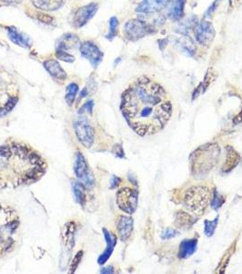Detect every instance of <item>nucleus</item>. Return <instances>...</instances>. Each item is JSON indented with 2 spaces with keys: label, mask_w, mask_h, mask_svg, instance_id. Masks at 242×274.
I'll use <instances>...</instances> for the list:
<instances>
[{
  "label": "nucleus",
  "mask_w": 242,
  "mask_h": 274,
  "mask_svg": "<svg viewBox=\"0 0 242 274\" xmlns=\"http://www.w3.org/2000/svg\"><path fill=\"white\" fill-rule=\"evenodd\" d=\"M120 109L129 126L141 136L159 133L172 115L166 90L145 76L124 92Z\"/></svg>",
  "instance_id": "1"
},
{
  "label": "nucleus",
  "mask_w": 242,
  "mask_h": 274,
  "mask_svg": "<svg viewBox=\"0 0 242 274\" xmlns=\"http://www.w3.org/2000/svg\"><path fill=\"white\" fill-rule=\"evenodd\" d=\"M47 168L42 155L30 145L22 143L0 145V191L36 183Z\"/></svg>",
  "instance_id": "2"
},
{
  "label": "nucleus",
  "mask_w": 242,
  "mask_h": 274,
  "mask_svg": "<svg viewBox=\"0 0 242 274\" xmlns=\"http://www.w3.org/2000/svg\"><path fill=\"white\" fill-rule=\"evenodd\" d=\"M20 217L13 208L0 203V258L12 249L19 239Z\"/></svg>",
  "instance_id": "3"
},
{
  "label": "nucleus",
  "mask_w": 242,
  "mask_h": 274,
  "mask_svg": "<svg viewBox=\"0 0 242 274\" xmlns=\"http://www.w3.org/2000/svg\"><path fill=\"white\" fill-rule=\"evenodd\" d=\"M220 148L217 144H207L194 151L190 155V166L197 176L205 175L213 169L219 159Z\"/></svg>",
  "instance_id": "4"
},
{
  "label": "nucleus",
  "mask_w": 242,
  "mask_h": 274,
  "mask_svg": "<svg viewBox=\"0 0 242 274\" xmlns=\"http://www.w3.org/2000/svg\"><path fill=\"white\" fill-rule=\"evenodd\" d=\"M210 193L205 187H192L184 196V204L194 214L201 216L207 209Z\"/></svg>",
  "instance_id": "5"
},
{
  "label": "nucleus",
  "mask_w": 242,
  "mask_h": 274,
  "mask_svg": "<svg viewBox=\"0 0 242 274\" xmlns=\"http://www.w3.org/2000/svg\"><path fill=\"white\" fill-rule=\"evenodd\" d=\"M155 31L151 26L143 19H135L129 20L124 26V33L128 40L137 41L144 37L151 34Z\"/></svg>",
  "instance_id": "6"
},
{
  "label": "nucleus",
  "mask_w": 242,
  "mask_h": 274,
  "mask_svg": "<svg viewBox=\"0 0 242 274\" xmlns=\"http://www.w3.org/2000/svg\"><path fill=\"white\" fill-rule=\"evenodd\" d=\"M18 100L19 96L15 87L0 77V116L5 115L13 109Z\"/></svg>",
  "instance_id": "7"
},
{
  "label": "nucleus",
  "mask_w": 242,
  "mask_h": 274,
  "mask_svg": "<svg viewBox=\"0 0 242 274\" xmlns=\"http://www.w3.org/2000/svg\"><path fill=\"white\" fill-rule=\"evenodd\" d=\"M138 201V192L130 188H123L117 192V204L120 210L128 214H133L136 211Z\"/></svg>",
  "instance_id": "8"
},
{
  "label": "nucleus",
  "mask_w": 242,
  "mask_h": 274,
  "mask_svg": "<svg viewBox=\"0 0 242 274\" xmlns=\"http://www.w3.org/2000/svg\"><path fill=\"white\" fill-rule=\"evenodd\" d=\"M75 132L80 143L86 147H90L94 143V129L89 124V120L79 117L75 122Z\"/></svg>",
  "instance_id": "9"
},
{
  "label": "nucleus",
  "mask_w": 242,
  "mask_h": 274,
  "mask_svg": "<svg viewBox=\"0 0 242 274\" xmlns=\"http://www.w3.org/2000/svg\"><path fill=\"white\" fill-rule=\"evenodd\" d=\"M195 35L197 41L201 46L207 47L212 43L216 35V31L212 24L208 21H201L195 28Z\"/></svg>",
  "instance_id": "10"
},
{
  "label": "nucleus",
  "mask_w": 242,
  "mask_h": 274,
  "mask_svg": "<svg viewBox=\"0 0 242 274\" xmlns=\"http://www.w3.org/2000/svg\"><path fill=\"white\" fill-rule=\"evenodd\" d=\"M80 53L85 59L89 60L91 65L96 68L102 61L103 52L100 50L99 47L91 41H85L80 44L79 47Z\"/></svg>",
  "instance_id": "11"
},
{
  "label": "nucleus",
  "mask_w": 242,
  "mask_h": 274,
  "mask_svg": "<svg viewBox=\"0 0 242 274\" xmlns=\"http://www.w3.org/2000/svg\"><path fill=\"white\" fill-rule=\"evenodd\" d=\"M74 170L78 178L81 180L87 187H91L94 184V178L92 174H90L86 159L80 152L76 155Z\"/></svg>",
  "instance_id": "12"
},
{
  "label": "nucleus",
  "mask_w": 242,
  "mask_h": 274,
  "mask_svg": "<svg viewBox=\"0 0 242 274\" xmlns=\"http://www.w3.org/2000/svg\"><path fill=\"white\" fill-rule=\"evenodd\" d=\"M99 5L97 3H90L89 5L79 8L75 13L73 24L76 28H81L86 25L97 13Z\"/></svg>",
  "instance_id": "13"
},
{
  "label": "nucleus",
  "mask_w": 242,
  "mask_h": 274,
  "mask_svg": "<svg viewBox=\"0 0 242 274\" xmlns=\"http://www.w3.org/2000/svg\"><path fill=\"white\" fill-rule=\"evenodd\" d=\"M168 3L169 0H143L138 6L136 11L140 14L151 15L163 10L168 5Z\"/></svg>",
  "instance_id": "14"
},
{
  "label": "nucleus",
  "mask_w": 242,
  "mask_h": 274,
  "mask_svg": "<svg viewBox=\"0 0 242 274\" xmlns=\"http://www.w3.org/2000/svg\"><path fill=\"white\" fill-rule=\"evenodd\" d=\"M79 47H80V40L79 37L72 33H68L60 37L56 43L57 50L68 51L69 50H74Z\"/></svg>",
  "instance_id": "15"
},
{
  "label": "nucleus",
  "mask_w": 242,
  "mask_h": 274,
  "mask_svg": "<svg viewBox=\"0 0 242 274\" xmlns=\"http://www.w3.org/2000/svg\"><path fill=\"white\" fill-rule=\"evenodd\" d=\"M117 229L121 240H127L133 231V219L127 216H119L117 220Z\"/></svg>",
  "instance_id": "16"
},
{
  "label": "nucleus",
  "mask_w": 242,
  "mask_h": 274,
  "mask_svg": "<svg viewBox=\"0 0 242 274\" xmlns=\"http://www.w3.org/2000/svg\"><path fill=\"white\" fill-rule=\"evenodd\" d=\"M186 0H169L168 8V18L171 20H178L182 19L184 16V7Z\"/></svg>",
  "instance_id": "17"
},
{
  "label": "nucleus",
  "mask_w": 242,
  "mask_h": 274,
  "mask_svg": "<svg viewBox=\"0 0 242 274\" xmlns=\"http://www.w3.org/2000/svg\"><path fill=\"white\" fill-rule=\"evenodd\" d=\"M44 67L45 69L48 70L49 73L56 80H61V81L66 80L67 73L57 60H46L44 62Z\"/></svg>",
  "instance_id": "18"
},
{
  "label": "nucleus",
  "mask_w": 242,
  "mask_h": 274,
  "mask_svg": "<svg viewBox=\"0 0 242 274\" xmlns=\"http://www.w3.org/2000/svg\"><path fill=\"white\" fill-rule=\"evenodd\" d=\"M8 35H9L10 40L13 43H15L16 45L20 46L22 48H30L32 44V41L30 40V38L20 33L19 30L13 27L8 29Z\"/></svg>",
  "instance_id": "19"
},
{
  "label": "nucleus",
  "mask_w": 242,
  "mask_h": 274,
  "mask_svg": "<svg viewBox=\"0 0 242 274\" xmlns=\"http://www.w3.org/2000/svg\"><path fill=\"white\" fill-rule=\"evenodd\" d=\"M198 246V239H186L183 240L179 246L178 257L180 259H187L195 253Z\"/></svg>",
  "instance_id": "20"
},
{
  "label": "nucleus",
  "mask_w": 242,
  "mask_h": 274,
  "mask_svg": "<svg viewBox=\"0 0 242 274\" xmlns=\"http://www.w3.org/2000/svg\"><path fill=\"white\" fill-rule=\"evenodd\" d=\"M35 8L44 11H55L64 5L65 0H31Z\"/></svg>",
  "instance_id": "21"
},
{
  "label": "nucleus",
  "mask_w": 242,
  "mask_h": 274,
  "mask_svg": "<svg viewBox=\"0 0 242 274\" xmlns=\"http://www.w3.org/2000/svg\"><path fill=\"white\" fill-rule=\"evenodd\" d=\"M239 161H240V155H238L231 146H227V158L223 164V172H225V173L230 172L233 168H235L237 166Z\"/></svg>",
  "instance_id": "22"
},
{
  "label": "nucleus",
  "mask_w": 242,
  "mask_h": 274,
  "mask_svg": "<svg viewBox=\"0 0 242 274\" xmlns=\"http://www.w3.org/2000/svg\"><path fill=\"white\" fill-rule=\"evenodd\" d=\"M103 231L104 233H105V238H106V240H107V249L105 250L103 254L99 257V264H104L109 259L110 255H111L112 251H113L116 242H117V238L114 235L110 234L106 229H103Z\"/></svg>",
  "instance_id": "23"
},
{
  "label": "nucleus",
  "mask_w": 242,
  "mask_h": 274,
  "mask_svg": "<svg viewBox=\"0 0 242 274\" xmlns=\"http://www.w3.org/2000/svg\"><path fill=\"white\" fill-rule=\"evenodd\" d=\"M197 22H198L197 17L196 16H191V17L188 18V19L181 21L180 23H178V26L176 27L175 31L177 33L182 34V35H188V32L190 30H192L193 29L196 28Z\"/></svg>",
  "instance_id": "24"
},
{
  "label": "nucleus",
  "mask_w": 242,
  "mask_h": 274,
  "mask_svg": "<svg viewBox=\"0 0 242 274\" xmlns=\"http://www.w3.org/2000/svg\"><path fill=\"white\" fill-rule=\"evenodd\" d=\"M177 44L183 52L187 53L189 56H193L196 52V45L192 39L188 36H184L181 39L177 40Z\"/></svg>",
  "instance_id": "25"
},
{
  "label": "nucleus",
  "mask_w": 242,
  "mask_h": 274,
  "mask_svg": "<svg viewBox=\"0 0 242 274\" xmlns=\"http://www.w3.org/2000/svg\"><path fill=\"white\" fill-rule=\"evenodd\" d=\"M176 225H178V228H189L190 226H192L194 221L193 218L188 215L186 212L183 211H178L176 215Z\"/></svg>",
  "instance_id": "26"
},
{
  "label": "nucleus",
  "mask_w": 242,
  "mask_h": 274,
  "mask_svg": "<svg viewBox=\"0 0 242 274\" xmlns=\"http://www.w3.org/2000/svg\"><path fill=\"white\" fill-rule=\"evenodd\" d=\"M73 191H74L75 197L78 200L79 204L84 206L86 202V196H85V189L83 185L78 182L73 183Z\"/></svg>",
  "instance_id": "27"
},
{
  "label": "nucleus",
  "mask_w": 242,
  "mask_h": 274,
  "mask_svg": "<svg viewBox=\"0 0 242 274\" xmlns=\"http://www.w3.org/2000/svg\"><path fill=\"white\" fill-rule=\"evenodd\" d=\"M78 90H79V86L76 83H70L69 86H67V88H66L67 94H66L65 99H66V102L68 103V105H72V104L74 103Z\"/></svg>",
  "instance_id": "28"
},
{
  "label": "nucleus",
  "mask_w": 242,
  "mask_h": 274,
  "mask_svg": "<svg viewBox=\"0 0 242 274\" xmlns=\"http://www.w3.org/2000/svg\"><path fill=\"white\" fill-rule=\"evenodd\" d=\"M118 28H119V20L116 17H112L109 20V31L106 38L109 40H113L118 34Z\"/></svg>",
  "instance_id": "29"
},
{
  "label": "nucleus",
  "mask_w": 242,
  "mask_h": 274,
  "mask_svg": "<svg viewBox=\"0 0 242 274\" xmlns=\"http://www.w3.org/2000/svg\"><path fill=\"white\" fill-rule=\"evenodd\" d=\"M217 222H218V218H216L213 221H209V220H205L204 224H205V234L207 235V237H211L214 232H215V229L217 228Z\"/></svg>",
  "instance_id": "30"
},
{
  "label": "nucleus",
  "mask_w": 242,
  "mask_h": 274,
  "mask_svg": "<svg viewBox=\"0 0 242 274\" xmlns=\"http://www.w3.org/2000/svg\"><path fill=\"white\" fill-rule=\"evenodd\" d=\"M56 57L60 60H63V61H66V62H74L75 61V57L72 56L71 54L68 53L67 51H64V50H57L56 51Z\"/></svg>",
  "instance_id": "31"
},
{
  "label": "nucleus",
  "mask_w": 242,
  "mask_h": 274,
  "mask_svg": "<svg viewBox=\"0 0 242 274\" xmlns=\"http://www.w3.org/2000/svg\"><path fill=\"white\" fill-rule=\"evenodd\" d=\"M224 198H222L220 195L217 193V191L214 192V196H213L212 203H211V207L215 210H217L224 203Z\"/></svg>",
  "instance_id": "32"
},
{
  "label": "nucleus",
  "mask_w": 242,
  "mask_h": 274,
  "mask_svg": "<svg viewBox=\"0 0 242 274\" xmlns=\"http://www.w3.org/2000/svg\"><path fill=\"white\" fill-rule=\"evenodd\" d=\"M38 20H40V22H42V23L50 24V23L52 22L53 18H52V17H50V16L47 15V14L39 13V14H38Z\"/></svg>",
  "instance_id": "33"
},
{
  "label": "nucleus",
  "mask_w": 242,
  "mask_h": 274,
  "mask_svg": "<svg viewBox=\"0 0 242 274\" xmlns=\"http://www.w3.org/2000/svg\"><path fill=\"white\" fill-rule=\"evenodd\" d=\"M220 2H221V0H215V1L213 2L212 5L210 6V7L208 8V10H207V12H206V17H210V16L212 15L213 13L215 12V10H217L218 4H219Z\"/></svg>",
  "instance_id": "34"
},
{
  "label": "nucleus",
  "mask_w": 242,
  "mask_h": 274,
  "mask_svg": "<svg viewBox=\"0 0 242 274\" xmlns=\"http://www.w3.org/2000/svg\"><path fill=\"white\" fill-rule=\"evenodd\" d=\"M177 231L174 230L172 229H168L164 232L163 235H162V239H171V238H174L176 235H177Z\"/></svg>",
  "instance_id": "35"
},
{
  "label": "nucleus",
  "mask_w": 242,
  "mask_h": 274,
  "mask_svg": "<svg viewBox=\"0 0 242 274\" xmlns=\"http://www.w3.org/2000/svg\"><path fill=\"white\" fill-rule=\"evenodd\" d=\"M81 255H82V252L78 253L77 257L75 258L74 261H73V263H74V264H72L73 268H71V271H72V272H73V271H74V269L78 267V264H79V263H77V262H79V261H80V259H81Z\"/></svg>",
  "instance_id": "36"
},
{
  "label": "nucleus",
  "mask_w": 242,
  "mask_h": 274,
  "mask_svg": "<svg viewBox=\"0 0 242 274\" xmlns=\"http://www.w3.org/2000/svg\"><path fill=\"white\" fill-rule=\"evenodd\" d=\"M1 1L7 5H17L21 3L23 0H1Z\"/></svg>",
  "instance_id": "37"
},
{
  "label": "nucleus",
  "mask_w": 242,
  "mask_h": 274,
  "mask_svg": "<svg viewBox=\"0 0 242 274\" xmlns=\"http://www.w3.org/2000/svg\"><path fill=\"white\" fill-rule=\"evenodd\" d=\"M83 108L88 109L89 113H91V112H92V109H93V102H92V101H89V102H88V103L84 105Z\"/></svg>",
  "instance_id": "38"
},
{
  "label": "nucleus",
  "mask_w": 242,
  "mask_h": 274,
  "mask_svg": "<svg viewBox=\"0 0 242 274\" xmlns=\"http://www.w3.org/2000/svg\"><path fill=\"white\" fill-rule=\"evenodd\" d=\"M119 181H120L119 178H118L117 176H114L113 180H112V188H116L119 184Z\"/></svg>",
  "instance_id": "39"
},
{
  "label": "nucleus",
  "mask_w": 242,
  "mask_h": 274,
  "mask_svg": "<svg viewBox=\"0 0 242 274\" xmlns=\"http://www.w3.org/2000/svg\"><path fill=\"white\" fill-rule=\"evenodd\" d=\"M238 1L239 0H230V5L232 6V7H235V5L237 4Z\"/></svg>",
  "instance_id": "40"
}]
</instances>
